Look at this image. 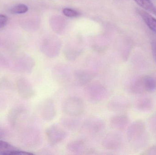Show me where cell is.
I'll return each mask as SVG.
<instances>
[{"label": "cell", "instance_id": "9", "mask_svg": "<svg viewBox=\"0 0 156 155\" xmlns=\"http://www.w3.org/2000/svg\"><path fill=\"white\" fill-rule=\"evenodd\" d=\"M121 145V137L119 135L113 132L107 134L102 141V145L107 150H117Z\"/></svg>", "mask_w": 156, "mask_h": 155}, {"label": "cell", "instance_id": "7", "mask_svg": "<svg viewBox=\"0 0 156 155\" xmlns=\"http://www.w3.org/2000/svg\"><path fill=\"white\" fill-rule=\"evenodd\" d=\"M88 144L85 140L76 139L69 143L67 145L66 148L69 152L76 154L89 153L92 152V150Z\"/></svg>", "mask_w": 156, "mask_h": 155}, {"label": "cell", "instance_id": "10", "mask_svg": "<svg viewBox=\"0 0 156 155\" xmlns=\"http://www.w3.org/2000/svg\"><path fill=\"white\" fill-rule=\"evenodd\" d=\"M30 154L32 153L21 151L7 142L0 141V155Z\"/></svg>", "mask_w": 156, "mask_h": 155}, {"label": "cell", "instance_id": "11", "mask_svg": "<svg viewBox=\"0 0 156 155\" xmlns=\"http://www.w3.org/2000/svg\"><path fill=\"white\" fill-rule=\"evenodd\" d=\"M127 117L124 115H115L111 117L110 125L112 128L117 130H123L127 124Z\"/></svg>", "mask_w": 156, "mask_h": 155}, {"label": "cell", "instance_id": "5", "mask_svg": "<svg viewBox=\"0 0 156 155\" xmlns=\"http://www.w3.org/2000/svg\"><path fill=\"white\" fill-rule=\"evenodd\" d=\"M156 89V79L152 76H146L136 82L132 86L134 93L154 92Z\"/></svg>", "mask_w": 156, "mask_h": 155}, {"label": "cell", "instance_id": "18", "mask_svg": "<svg viewBox=\"0 0 156 155\" xmlns=\"http://www.w3.org/2000/svg\"><path fill=\"white\" fill-rule=\"evenodd\" d=\"M8 18L4 15L0 14V29L4 27L7 24Z\"/></svg>", "mask_w": 156, "mask_h": 155}, {"label": "cell", "instance_id": "15", "mask_svg": "<svg viewBox=\"0 0 156 155\" xmlns=\"http://www.w3.org/2000/svg\"><path fill=\"white\" fill-rule=\"evenodd\" d=\"M134 1L142 8L152 13L156 7L150 0H134Z\"/></svg>", "mask_w": 156, "mask_h": 155}, {"label": "cell", "instance_id": "2", "mask_svg": "<svg viewBox=\"0 0 156 155\" xmlns=\"http://www.w3.org/2000/svg\"><path fill=\"white\" fill-rule=\"evenodd\" d=\"M62 109L63 113L68 116L77 117L84 112L85 104L80 97L71 96L63 102Z\"/></svg>", "mask_w": 156, "mask_h": 155}, {"label": "cell", "instance_id": "13", "mask_svg": "<svg viewBox=\"0 0 156 155\" xmlns=\"http://www.w3.org/2000/svg\"><path fill=\"white\" fill-rule=\"evenodd\" d=\"M74 116H69L61 119V124L63 127L71 131H75L79 128L80 122Z\"/></svg>", "mask_w": 156, "mask_h": 155}, {"label": "cell", "instance_id": "21", "mask_svg": "<svg viewBox=\"0 0 156 155\" xmlns=\"http://www.w3.org/2000/svg\"><path fill=\"white\" fill-rule=\"evenodd\" d=\"M153 13H154V14L155 15H156V7H155V8L154 10V11L153 12Z\"/></svg>", "mask_w": 156, "mask_h": 155}, {"label": "cell", "instance_id": "16", "mask_svg": "<svg viewBox=\"0 0 156 155\" xmlns=\"http://www.w3.org/2000/svg\"><path fill=\"white\" fill-rule=\"evenodd\" d=\"M28 8L26 5L19 4L15 5L11 9V12L13 14L25 13L28 11Z\"/></svg>", "mask_w": 156, "mask_h": 155}, {"label": "cell", "instance_id": "4", "mask_svg": "<svg viewBox=\"0 0 156 155\" xmlns=\"http://www.w3.org/2000/svg\"><path fill=\"white\" fill-rule=\"evenodd\" d=\"M82 126L86 133L92 135H96L103 132L105 125L104 121L101 118L90 117L84 120Z\"/></svg>", "mask_w": 156, "mask_h": 155}, {"label": "cell", "instance_id": "19", "mask_svg": "<svg viewBox=\"0 0 156 155\" xmlns=\"http://www.w3.org/2000/svg\"><path fill=\"white\" fill-rule=\"evenodd\" d=\"M151 48H152L153 56L156 62V42L155 41L152 42L151 44Z\"/></svg>", "mask_w": 156, "mask_h": 155}, {"label": "cell", "instance_id": "20", "mask_svg": "<svg viewBox=\"0 0 156 155\" xmlns=\"http://www.w3.org/2000/svg\"><path fill=\"white\" fill-rule=\"evenodd\" d=\"M4 133L3 131L0 128V139L2 138L3 136H4Z\"/></svg>", "mask_w": 156, "mask_h": 155}, {"label": "cell", "instance_id": "1", "mask_svg": "<svg viewBox=\"0 0 156 155\" xmlns=\"http://www.w3.org/2000/svg\"><path fill=\"white\" fill-rule=\"evenodd\" d=\"M86 86L84 89V96L92 103H100L108 96L107 88L100 82H92Z\"/></svg>", "mask_w": 156, "mask_h": 155}, {"label": "cell", "instance_id": "17", "mask_svg": "<svg viewBox=\"0 0 156 155\" xmlns=\"http://www.w3.org/2000/svg\"><path fill=\"white\" fill-rule=\"evenodd\" d=\"M63 12L66 16L69 17H76L79 15L77 12L70 8H65L63 10Z\"/></svg>", "mask_w": 156, "mask_h": 155}, {"label": "cell", "instance_id": "3", "mask_svg": "<svg viewBox=\"0 0 156 155\" xmlns=\"http://www.w3.org/2000/svg\"><path fill=\"white\" fill-rule=\"evenodd\" d=\"M46 136L50 145L54 146L63 142L67 136V133L58 125L53 124L46 130Z\"/></svg>", "mask_w": 156, "mask_h": 155}, {"label": "cell", "instance_id": "12", "mask_svg": "<svg viewBox=\"0 0 156 155\" xmlns=\"http://www.w3.org/2000/svg\"><path fill=\"white\" fill-rule=\"evenodd\" d=\"M136 12L142 18L146 24L152 31L156 33V19L149 14L148 12L142 10L137 9Z\"/></svg>", "mask_w": 156, "mask_h": 155}, {"label": "cell", "instance_id": "6", "mask_svg": "<svg viewBox=\"0 0 156 155\" xmlns=\"http://www.w3.org/2000/svg\"><path fill=\"white\" fill-rule=\"evenodd\" d=\"M41 116L43 119L50 122L54 120L56 115V109L54 101L51 98H48L43 101L41 106Z\"/></svg>", "mask_w": 156, "mask_h": 155}, {"label": "cell", "instance_id": "14", "mask_svg": "<svg viewBox=\"0 0 156 155\" xmlns=\"http://www.w3.org/2000/svg\"><path fill=\"white\" fill-rule=\"evenodd\" d=\"M53 75L56 81L60 83H66L69 80L70 77L69 70L63 68L53 70Z\"/></svg>", "mask_w": 156, "mask_h": 155}, {"label": "cell", "instance_id": "8", "mask_svg": "<svg viewBox=\"0 0 156 155\" xmlns=\"http://www.w3.org/2000/svg\"><path fill=\"white\" fill-rule=\"evenodd\" d=\"M96 76V73L92 70H77L74 72V78L77 85L83 86L92 82Z\"/></svg>", "mask_w": 156, "mask_h": 155}]
</instances>
